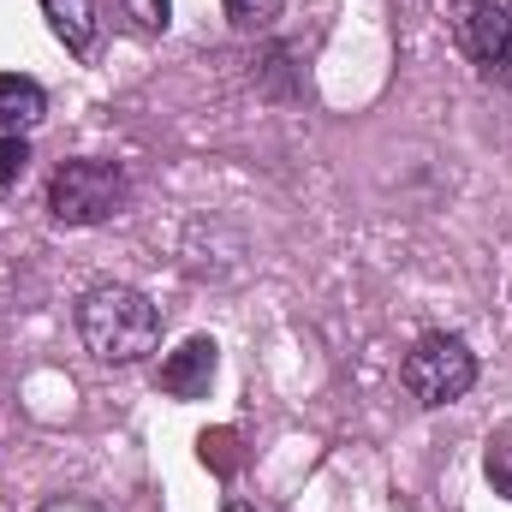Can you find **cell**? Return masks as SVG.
<instances>
[{
	"label": "cell",
	"instance_id": "cell-7",
	"mask_svg": "<svg viewBox=\"0 0 512 512\" xmlns=\"http://www.w3.org/2000/svg\"><path fill=\"white\" fill-rule=\"evenodd\" d=\"M48 114V90L24 72H0V131H24Z\"/></svg>",
	"mask_w": 512,
	"mask_h": 512
},
{
	"label": "cell",
	"instance_id": "cell-5",
	"mask_svg": "<svg viewBox=\"0 0 512 512\" xmlns=\"http://www.w3.org/2000/svg\"><path fill=\"white\" fill-rule=\"evenodd\" d=\"M215 364H221V346L215 340H185L179 352H167V364H161V393H173V399H209V387H215Z\"/></svg>",
	"mask_w": 512,
	"mask_h": 512
},
{
	"label": "cell",
	"instance_id": "cell-8",
	"mask_svg": "<svg viewBox=\"0 0 512 512\" xmlns=\"http://www.w3.org/2000/svg\"><path fill=\"white\" fill-rule=\"evenodd\" d=\"M483 471H489L495 495H507L512 501V423H501V429L489 435V447H483Z\"/></svg>",
	"mask_w": 512,
	"mask_h": 512
},
{
	"label": "cell",
	"instance_id": "cell-3",
	"mask_svg": "<svg viewBox=\"0 0 512 512\" xmlns=\"http://www.w3.org/2000/svg\"><path fill=\"white\" fill-rule=\"evenodd\" d=\"M399 382L417 405L441 411V405H459L471 387H477V352L459 340V334H423L405 364H399Z\"/></svg>",
	"mask_w": 512,
	"mask_h": 512
},
{
	"label": "cell",
	"instance_id": "cell-11",
	"mask_svg": "<svg viewBox=\"0 0 512 512\" xmlns=\"http://www.w3.org/2000/svg\"><path fill=\"white\" fill-rule=\"evenodd\" d=\"M24 167H30V143L18 131H0V185H18Z\"/></svg>",
	"mask_w": 512,
	"mask_h": 512
},
{
	"label": "cell",
	"instance_id": "cell-2",
	"mask_svg": "<svg viewBox=\"0 0 512 512\" xmlns=\"http://www.w3.org/2000/svg\"><path fill=\"white\" fill-rule=\"evenodd\" d=\"M131 197V179L114 161H60L48 179V215L60 227H96L108 215H120Z\"/></svg>",
	"mask_w": 512,
	"mask_h": 512
},
{
	"label": "cell",
	"instance_id": "cell-12",
	"mask_svg": "<svg viewBox=\"0 0 512 512\" xmlns=\"http://www.w3.org/2000/svg\"><path fill=\"white\" fill-rule=\"evenodd\" d=\"M36 512H102V507H90V501H78V495H60V501H48V507H36Z\"/></svg>",
	"mask_w": 512,
	"mask_h": 512
},
{
	"label": "cell",
	"instance_id": "cell-1",
	"mask_svg": "<svg viewBox=\"0 0 512 512\" xmlns=\"http://www.w3.org/2000/svg\"><path fill=\"white\" fill-rule=\"evenodd\" d=\"M78 340L102 364H137L161 340V310L137 286H96L78 298Z\"/></svg>",
	"mask_w": 512,
	"mask_h": 512
},
{
	"label": "cell",
	"instance_id": "cell-9",
	"mask_svg": "<svg viewBox=\"0 0 512 512\" xmlns=\"http://www.w3.org/2000/svg\"><path fill=\"white\" fill-rule=\"evenodd\" d=\"M280 6H286V0H227V18H233L239 30H268V24L280 18Z\"/></svg>",
	"mask_w": 512,
	"mask_h": 512
},
{
	"label": "cell",
	"instance_id": "cell-4",
	"mask_svg": "<svg viewBox=\"0 0 512 512\" xmlns=\"http://www.w3.org/2000/svg\"><path fill=\"white\" fill-rule=\"evenodd\" d=\"M447 18H453L459 54H465L489 84L512 90V0H453Z\"/></svg>",
	"mask_w": 512,
	"mask_h": 512
},
{
	"label": "cell",
	"instance_id": "cell-6",
	"mask_svg": "<svg viewBox=\"0 0 512 512\" xmlns=\"http://www.w3.org/2000/svg\"><path fill=\"white\" fill-rule=\"evenodd\" d=\"M42 12H48V30L66 42V54H78V60H90V54H96L102 18H96V6H90V0H42Z\"/></svg>",
	"mask_w": 512,
	"mask_h": 512
},
{
	"label": "cell",
	"instance_id": "cell-13",
	"mask_svg": "<svg viewBox=\"0 0 512 512\" xmlns=\"http://www.w3.org/2000/svg\"><path fill=\"white\" fill-rule=\"evenodd\" d=\"M227 512H251V507H245V501H227Z\"/></svg>",
	"mask_w": 512,
	"mask_h": 512
},
{
	"label": "cell",
	"instance_id": "cell-10",
	"mask_svg": "<svg viewBox=\"0 0 512 512\" xmlns=\"http://www.w3.org/2000/svg\"><path fill=\"white\" fill-rule=\"evenodd\" d=\"M120 12H126L143 36H155V30H167V18H173V0H120Z\"/></svg>",
	"mask_w": 512,
	"mask_h": 512
}]
</instances>
